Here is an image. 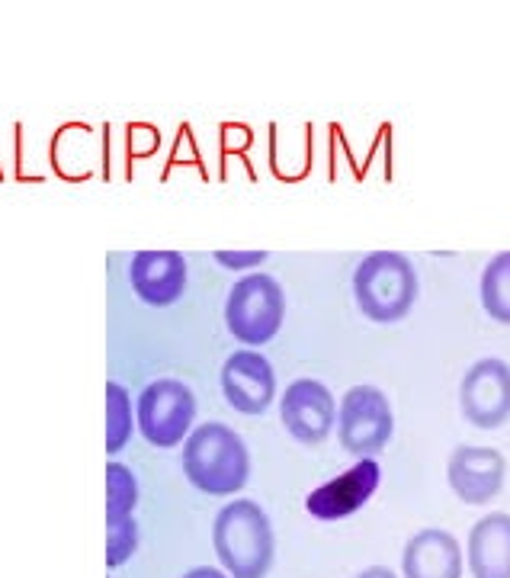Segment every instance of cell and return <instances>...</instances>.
I'll list each match as a JSON object with an SVG mask.
<instances>
[{"instance_id":"23","label":"cell","mask_w":510,"mask_h":578,"mask_svg":"<svg viewBox=\"0 0 510 578\" xmlns=\"http://www.w3.org/2000/svg\"><path fill=\"white\" fill-rule=\"evenodd\" d=\"M0 177H4V174H0Z\"/></svg>"},{"instance_id":"4","label":"cell","mask_w":510,"mask_h":578,"mask_svg":"<svg viewBox=\"0 0 510 578\" xmlns=\"http://www.w3.org/2000/svg\"><path fill=\"white\" fill-rule=\"evenodd\" d=\"M286 322V293L270 273L257 270L228 289L225 325L231 338L244 347H264Z\"/></svg>"},{"instance_id":"21","label":"cell","mask_w":510,"mask_h":578,"mask_svg":"<svg viewBox=\"0 0 510 578\" xmlns=\"http://www.w3.org/2000/svg\"><path fill=\"white\" fill-rule=\"evenodd\" d=\"M183 578H228L222 569H212V566H196V569H190Z\"/></svg>"},{"instance_id":"11","label":"cell","mask_w":510,"mask_h":578,"mask_svg":"<svg viewBox=\"0 0 510 578\" xmlns=\"http://www.w3.org/2000/svg\"><path fill=\"white\" fill-rule=\"evenodd\" d=\"M129 283L151 309H167L183 299L190 283L187 257L180 251H138L129 261Z\"/></svg>"},{"instance_id":"10","label":"cell","mask_w":510,"mask_h":578,"mask_svg":"<svg viewBox=\"0 0 510 578\" xmlns=\"http://www.w3.org/2000/svg\"><path fill=\"white\" fill-rule=\"evenodd\" d=\"M222 395L238 415H264L276 399V373L257 351H235L222 363Z\"/></svg>"},{"instance_id":"2","label":"cell","mask_w":510,"mask_h":578,"mask_svg":"<svg viewBox=\"0 0 510 578\" xmlns=\"http://www.w3.org/2000/svg\"><path fill=\"white\" fill-rule=\"evenodd\" d=\"M212 546L228 578H267L276 556V537L267 511L251 498L228 501L215 514Z\"/></svg>"},{"instance_id":"17","label":"cell","mask_w":510,"mask_h":578,"mask_svg":"<svg viewBox=\"0 0 510 578\" xmlns=\"http://www.w3.org/2000/svg\"><path fill=\"white\" fill-rule=\"evenodd\" d=\"M138 479L126 463H106V524L135 517Z\"/></svg>"},{"instance_id":"16","label":"cell","mask_w":510,"mask_h":578,"mask_svg":"<svg viewBox=\"0 0 510 578\" xmlns=\"http://www.w3.org/2000/svg\"><path fill=\"white\" fill-rule=\"evenodd\" d=\"M135 431L132 395L122 383H106V453L116 456L126 450Z\"/></svg>"},{"instance_id":"20","label":"cell","mask_w":510,"mask_h":578,"mask_svg":"<svg viewBox=\"0 0 510 578\" xmlns=\"http://www.w3.org/2000/svg\"><path fill=\"white\" fill-rule=\"evenodd\" d=\"M267 261V251H215V264L225 270H254Z\"/></svg>"},{"instance_id":"8","label":"cell","mask_w":510,"mask_h":578,"mask_svg":"<svg viewBox=\"0 0 510 578\" xmlns=\"http://www.w3.org/2000/svg\"><path fill=\"white\" fill-rule=\"evenodd\" d=\"M280 421L292 440L315 447L328 440L337 424V402L331 389L318 379H296L280 399Z\"/></svg>"},{"instance_id":"7","label":"cell","mask_w":510,"mask_h":578,"mask_svg":"<svg viewBox=\"0 0 510 578\" xmlns=\"http://www.w3.org/2000/svg\"><path fill=\"white\" fill-rule=\"evenodd\" d=\"M459 408L472 428L494 431L510 421V363L475 360L459 383Z\"/></svg>"},{"instance_id":"13","label":"cell","mask_w":510,"mask_h":578,"mask_svg":"<svg viewBox=\"0 0 510 578\" xmlns=\"http://www.w3.org/2000/svg\"><path fill=\"white\" fill-rule=\"evenodd\" d=\"M401 578H462V546L443 527H424L405 543Z\"/></svg>"},{"instance_id":"15","label":"cell","mask_w":510,"mask_h":578,"mask_svg":"<svg viewBox=\"0 0 510 578\" xmlns=\"http://www.w3.org/2000/svg\"><path fill=\"white\" fill-rule=\"evenodd\" d=\"M478 296H482V309L491 322L510 325V251L494 254L488 261L482 283H478Z\"/></svg>"},{"instance_id":"5","label":"cell","mask_w":510,"mask_h":578,"mask_svg":"<svg viewBox=\"0 0 510 578\" xmlns=\"http://www.w3.org/2000/svg\"><path fill=\"white\" fill-rule=\"evenodd\" d=\"M196 421V395L180 379H154L135 402V424L151 447L170 450L187 440Z\"/></svg>"},{"instance_id":"9","label":"cell","mask_w":510,"mask_h":578,"mask_svg":"<svg viewBox=\"0 0 510 578\" xmlns=\"http://www.w3.org/2000/svg\"><path fill=\"white\" fill-rule=\"evenodd\" d=\"M379 482L382 466L376 463V456H366V460L353 463L347 473H340L331 482L318 485L315 492H308L305 511L315 521H344V517L369 505V498L379 492Z\"/></svg>"},{"instance_id":"1","label":"cell","mask_w":510,"mask_h":578,"mask_svg":"<svg viewBox=\"0 0 510 578\" xmlns=\"http://www.w3.org/2000/svg\"><path fill=\"white\" fill-rule=\"evenodd\" d=\"M183 476L212 498L238 495L251 479V453L238 431H231L222 421L196 424L183 440Z\"/></svg>"},{"instance_id":"3","label":"cell","mask_w":510,"mask_h":578,"mask_svg":"<svg viewBox=\"0 0 510 578\" xmlns=\"http://www.w3.org/2000/svg\"><path fill=\"white\" fill-rule=\"evenodd\" d=\"M417 270L411 257L398 251H373L353 270V299L376 325L401 322L417 302Z\"/></svg>"},{"instance_id":"12","label":"cell","mask_w":510,"mask_h":578,"mask_svg":"<svg viewBox=\"0 0 510 578\" xmlns=\"http://www.w3.org/2000/svg\"><path fill=\"white\" fill-rule=\"evenodd\" d=\"M507 463L494 447H456L446 463V479L459 501L466 505H488L504 489Z\"/></svg>"},{"instance_id":"14","label":"cell","mask_w":510,"mask_h":578,"mask_svg":"<svg viewBox=\"0 0 510 578\" xmlns=\"http://www.w3.org/2000/svg\"><path fill=\"white\" fill-rule=\"evenodd\" d=\"M472 578H510V514H485L469 530Z\"/></svg>"},{"instance_id":"18","label":"cell","mask_w":510,"mask_h":578,"mask_svg":"<svg viewBox=\"0 0 510 578\" xmlns=\"http://www.w3.org/2000/svg\"><path fill=\"white\" fill-rule=\"evenodd\" d=\"M138 550V521L135 517H126V521H113L106 524V566L119 569L135 556Z\"/></svg>"},{"instance_id":"22","label":"cell","mask_w":510,"mask_h":578,"mask_svg":"<svg viewBox=\"0 0 510 578\" xmlns=\"http://www.w3.org/2000/svg\"><path fill=\"white\" fill-rule=\"evenodd\" d=\"M357 578H398L392 569H385V566H369V569H363Z\"/></svg>"},{"instance_id":"6","label":"cell","mask_w":510,"mask_h":578,"mask_svg":"<svg viewBox=\"0 0 510 578\" xmlns=\"http://www.w3.org/2000/svg\"><path fill=\"white\" fill-rule=\"evenodd\" d=\"M337 437L340 447L357 460L376 456L389 447L395 434V415L389 395L376 386H353L344 392L337 408Z\"/></svg>"},{"instance_id":"19","label":"cell","mask_w":510,"mask_h":578,"mask_svg":"<svg viewBox=\"0 0 510 578\" xmlns=\"http://www.w3.org/2000/svg\"><path fill=\"white\" fill-rule=\"evenodd\" d=\"M161 145V135L154 126H145V123H132L126 129V151H129V164L138 161V158H151L154 151Z\"/></svg>"}]
</instances>
